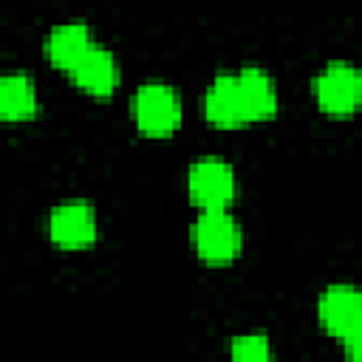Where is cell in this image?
<instances>
[{
    "label": "cell",
    "instance_id": "obj_1",
    "mask_svg": "<svg viewBox=\"0 0 362 362\" xmlns=\"http://www.w3.org/2000/svg\"><path fill=\"white\" fill-rule=\"evenodd\" d=\"M192 240H195V249L201 252V257L221 263V260H229V257L238 255V249H240V226L226 212V206H212V209H204L195 218Z\"/></svg>",
    "mask_w": 362,
    "mask_h": 362
},
{
    "label": "cell",
    "instance_id": "obj_2",
    "mask_svg": "<svg viewBox=\"0 0 362 362\" xmlns=\"http://www.w3.org/2000/svg\"><path fill=\"white\" fill-rule=\"evenodd\" d=\"M133 116L144 133H170L181 119V105L167 82H144L133 96Z\"/></svg>",
    "mask_w": 362,
    "mask_h": 362
},
{
    "label": "cell",
    "instance_id": "obj_3",
    "mask_svg": "<svg viewBox=\"0 0 362 362\" xmlns=\"http://www.w3.org/2000/svg\"><path fill=\"white\" fill-rule=\"evenodd\" d=\"M317 102L328 113H351L362 99V76L351 62H328L314 76Z\"/></svg>",
    "mask_w": 362,
    "mask_h": 362
},
{
    "label": "cell",
    "instance_id": "obj_4",
    "mask_svg": "<svg viewBox=\"0 0 362 362\" xmlns=\"http://www.w3.org/2000/svg\"><path fill=\"white\" fill-rule=\"evenodd\" d=\"M187 184H189V195L204 209L226 206L232 201V195H235V173H232V167L226 161H221V158H212V156L192 161Z\"/></svg>",
    "mask_w": 362,
    "mask_h": 362
},
{
    "label": "cell",
    "instance_id": "obj_5",
    "mask_svg": "<svg viewBox=\"0 0 362 362\" xmlns=\"http://www.w3.org/2000/svg\"><path fill=\"white\" fill-rule=\"evenodd\" d=\"M48 235L59 246H82L96 235V215L88 201H62L48 215Z\"/></svg>",
    "mask_w": 362,
    "mask_h": 362
},
{
    "label": "cell",
    "instance_id": "obj_6",
    "mask_svg": "<svg viewBox=\"0 0 362 362\" xmlns=\"http://www.w3.org/2000/svg\"><path fill=\"white\" fill-rule=\"evenodd\" d=\"M317 314H320V322L331 334L342 337L362 314V291L351 283H334L320 294Z\"/></svg>",
    "mask_w": 362,
    "mask_h": 362
},
{
    "label": "cell",
    "instance_id": "obj_7",
    "mask_svg": "<svg viewBox=\"0 0 362 362\" xmlns=\"http://www.w3.org/2000/svg\"><path fill=\"white\" fill-rule=\"evenodd\" d=\"M204 113L215 124L246 122V107L238 85V74H218L204 93Z\"/></svg>",
    "mask_w": 362,
    "mask_h": 362
},
{
    "label": "cell",
    "instance_id": "obj_8",
    "mask_svg": "<svg viewBox=\"0 0 362 362\" xmlns=\"http://www.w3.org/2000/svg\"><path fill=\"white\" fill-rule=\"evenodd\" d=\"M71 74H74V79L85 90H90V93H107L119 82V62H116V57L107 48H102V45L93 42L76 59V65L71 68Z\"/></svg>",
    "mask_w": 362,
    "mask_h": 362
},
{
    "label": "cell",
    "instance_id": "obj_9",
    "mask_svg": "<svg viewBox=\"0 0 362 362\" xmlns=\"http://www.w3.org/2000/svg\"><path fill=\"white\" fill-rule=\"evenodd\" d=\"M90 45H93L90 31H88V25L79 23V20L57 23V25L48 31V37H45V51H48V57H51L57 65L68 68V71L76 65V59H79Z\"/></svg>",
    "mask_w": 362,
    "mask_h": 362
},
{
    "label": "cell",
    "instance_id": "obj_10",
    "mask_svg": "<svg viewBox=\"0 0 362 362\" xmlns=\"http://www.w3.org/2000/svg\"><path fill=\"white\" fill-rule=\"evenodd\" d=\"M238 85H240L246 119H260V116L274 113V107H277V90H274V82L269 79L266 71H260L255 65H246L238 74Z\"/></svg>",
    "mask_w": 362,
    "mask_h": 362
},
{
    "label": "cell",
    "instance_id": "obj_11",
    "mask_svg": "<svg viewBox=\"0 0 362 362\" xmlns=\"http://www.w3.org/2000/svg\"><path fill=\"white\" fill-rule=\"evenodd\" d=\"M37 107V90L28 74H8L0 79V113L6 119H25Z\"/></svg>",
    "mask_w": 362,
    "mask_h": 362
},
{
    "label": "cell",
    "instance_id": "obj_12",
    "mask_svg": "<svg viewBox=\"0 0 362 362\" xmlns=\"http://www.w3.org/2000/svg\"><path fill=\"white\" fill-rule=\"evenodd\" d=\"M229 354H232V362H274L269 337L257 331L238 334L229 345Z\"/></svg>",
    "mask_w": 362,
    "mask_h": 362
},
{
    "label": "cell",
    "instance_id": "obj_13",
    "mask_svg": "<svg viewBox=\"0 0 362 362\" xmlns=\"http://www.w3.org/2000/svg\"><path fill=\"white\" fill-rule=\"evenodd\" d=\"M339 339H342V345H345V351H348L351 356L362 359V314L356 317V322H354Z\"/></svg>",
    "mask_w": 362,
    "mask_h": 362
},
{
    "label": "cell",
    "instance_id": "obj_14",
    "mask_svg": "<svg viewBox=\"0 0 362 362\" xmlns=\"http://www.w3.org/2000/svg\"><path fill=\"white\" fill-rule=\"evenodd\" d=\"M359 76H362V65H359Z\"/></svg>",
    "mask_w": 362,
    "mask_h": 362
}]
</instances>
